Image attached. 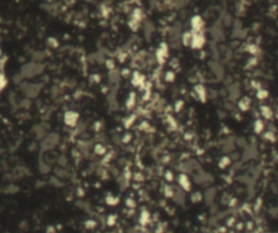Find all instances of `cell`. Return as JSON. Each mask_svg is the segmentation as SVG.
Here are the masks:
<instances>
[{
  "label": "cell",
  "mask_w": 278,
  "mask_h": 233,
  "mask_svg": "<svg viewBox=\"0 0 278 233\" xmlns=\"http://www.w3.org/2000/svg\"><path fill=\"white\" fill-rule=\"evenodd\" d=\"M43 71V67L40 63H27V64L23 65V68L21 69V75L23 77L30 79V77H34V76L40 74Z\"/></svg>",
  "instance_id": "obj_1"
},
{
  "label": "cell",
  "mask_w": 278,
  "mask_h": 233,
  "mask_svg": "<svg viewBox=\"0 0 278 233\" xmlns=\"http://www.w3.org/2000/svg\"><path fill=\"white\" fill-rule=\"evenodd\" d=\"M60 143V135L58 133H49L43 137L41 142V149L43 150H51Z\"/></svg>",
  "instance_id": "obj_2"
},
{
  "label": "cell",
  "mask_w": 278,
  "mask_h": 233,
  "mask_svg": "<svg viewBox=\"0 0 278 233\" xmlns=\"http://www.w3.org/2000/svg\"><path fill=\"white\" fill-rule=\"evenodd\" d=\"M205 43V38L202 32H192V38L190 47L193 49H200L202 48Z\"/></svg>",
  "instance_id": "obj_3"
},
{
  "label": "cell",
  "mask_w": 278,
  "mask_h": 233,
  "mask_svg": "<svg viewBox=\"0 0 278 233\" xmlns=\"http://www.w3.org/2000/svg\"><path fill=\"white\" fill-rule=\"evenodd\" d=\"M79 119V114L75 111H66L64 113V123L68 126L74 127L76 126Z\"/></svg>",
  "instance_id": "obj_4"
},
{
  "label": "cell",
  "mask_w": 278,
  "mask_h": 233,
  "mask_svg": "<svg viewBox=\"0 0 278 233\" xmlns=\"http://www.w3.org/2000/svg\"><path fill=\"white\" fill-rule=\"evenodd\" d=\"M168 56V47L166 44H161L159 47V49L155 52V58H157V61L160 64H163L165 62V60Z\"/></svg>",
  "instance_id": "obj_5"
},
{
  "label": "cell",
  "mask_w": 278,
  "mask_h": 233,
  "mask_svg": "<svg viewBox=\"0 0 278 233\" xmlns=\"http://www.w3.org/2000/svg\"><path fill=\"white\" fill-rule=\"evenodd\" d=\"M41 85L40 84H26L24 87V93L28 98H34L40 92Z\"/></svg>",
  "instance_id": "obj_6"
},
{
  "label": "cell",
  "mask_w": 278,
  "mask_h": 233,
  "mask_svg": "<svg viewBox=\"0 0 278 233\" xmlns=\"http://www.w3.org/2000/svg\"><path fill=\"white\" fill-rule=\"evenodd\" d=\"M145 83H146L145 76H143L140 72L135 71L132 76V84L135 87H138V88H143V87H145Z\"/></svg>",
  "instance_id": "obj_7"
},
{
  "label": "cell",
  "mask_w": 278,
  "mask_h": 233,
  "mask_svg": "<svg viewBox=\"0 0 278 233\" xmlns=\"http://www.w3.org/2000/svg\"><path fill=\"white\" fill-rule=\"evenodd\" d=\"M190 24H191L192 31H193V32H201L203 25H204V22H203L202 18L200 15H194L191 19Z\"/></svg>",
  "instance_id": "obj_8"
},
{
  "label": "cell",
  "mask_w": 278,
  "mask_h": 233,
  "mask_svg": "<svg viewBox=\"0 0 278 233\" xmlns=\"http://www.w3.org/2000/svg\"><path fill=\"white\" fill-rule=\"evenodd\" d=\"M178 183H179V185H181V189L185 190L186 192H189V191L191 190V182H190V180H189V178L186 174H184V173L179 174Z\"/></svg>",
  "instance_id": "obj_9"
},
{
  "label": "cell",
  "mask_w": 278,
  "mask_h": 233,
  "mask_svg": "<svg viewBox=\"0 0 278 233\" xmlns=\"http://www.w3.org/2000/svg\"><path fill=\"white\" fill-rule=\"evenodd\" d=\"M194 90L197 93V95H198V97H199L200 100L204 103V101L206 100V90L204 88V86H203V85H197V86L194 87Z\"/></svg>",
  "instance_id": "obj_10"
},
{
  "label": "cell",
  "mask_w": 278,
  "mask_h": 233,
  "mask_svg": "<svg viewBox=\"0 0 278 233\" xmlns=\"http://www.w3.org/2000/svg\"><path fill=\"white\" fill-rule=\"evenodd\" d=\"M264 122L262 121L261 119H257V121L254 122V125H253V129H254V132L257 133V134H261V133L264 131Z\"/></svg>",
  "instance_id": "obj_11"
},
{
  "label": "cell",
  "mask_w": 278,
  "mask_h": 233,
  "mask_svg": "<svg viewBox=\"0 0 278 233\" xmlns=\"http://www.w3.org/2000/svg\"><path fill=\"white\" fill-rule=\"evenodd\" d=\"M260 110H261V113H262V116H264L265 119H272L273 118V111H272V109L270 107L262 106Z\"/></svg>",
  "instance_id": "obj_12"
},
{
  "label": "cell",
  "mask_w": 278,
  "mask_h": 233,
  "mask_svg": "<svg viewBox=\"0 0 278 233\" xmlns=\"http://www.w3.org/2000/svg\"><path fill=\"white\" fill-rule=\"evenodd\" d=\"M249 108H250V99L248 97L242 98L239 103V109L242 111H247V110H249Z\"/></svg>",
  "instance_id": "obj_13"
},
{
  "label": "cell",
  "mask_w": 278,
  "mask_h": 233,
  "mask_svg": "<svg viewBox=\"0 0 278 233\" xmlns=\"http://www.w3.org/2000/svg\"><path fill=\"white\" fill-rule=\"evenodd\" d=\"M119 202H120V198L116 197V196L108 195L105 197V203L108 204L109 206H115V205L119 204Z\"/></svg>",
  "instance_id": "obj_14"
},
{
  "label": "cell",
  "mask_w": 278,
  "mask_h": 233,
  "mask_svg": "<svg viewBox=\"0 0 278 233\" xmlns=\"http://www.w3.org/2000/svg\"><path fill=\"white\" fill-rule=\"evenodd\" d=\"M135 103H136V95H135V93H130L129 96H128V98H127V100H126L127 108H128V109L134 108Z\"/></svg>",
  "instance_id": "obj_15"
},
{
  "label": "cell",
  "mask_w": 278,
  "mask_h": 233,
  "mask_svg": "<svg viewBox=\"0 0 278 233\" xmlns=\"http://www.w3.org/2000/svg\"><path fill=\"white\" fill-rule=\"evenodd\" d=\"M139 221L142 225H146L147 223L150 221V214H149L147 210H143L140 215V218H139Z\"/></svg>",
  "instance_id": "obj_16"
},
{
  "label": "cell",
  "mask_w": 278,
  "mask_h": 233,
  "mask_svg": "<svg viewBox=\"0 0 278 233\" xmlns=\"http://www.w3.org/2000/svg\"><path fill=\"white\" fill-rule=\"evenodd\" d=\"M94 153L97 155H99V156H103V155L107 153V148L103 146L102 144H97V145L94 146Z\"/></svg>",
  "instance_id": "obj_17"
},
{
  "label": "cell",
  "mask_w": 278,
  "mask_h": 233,
  "mask_svg": "<svg viewBox=\"0 0 278 233\" xmlns=\"http://www.w3.org/2000/svg\"><path fill=\"white\" fill-rule=\"evenodd\" d=\"M191 38H192V33H185L184 35H183V38H181L183 44H184L185 46H190Z\"/></svg>",
  "instance_id": "obj_18"
},
{
  "label": "cell",
  "mask_w": 278,
  "mask_h": 233,
  "mask_svg": "<svg viewBox=\"0 0 278 233\" xmlns=\"http://www.w3.org/2000/svg\"><path fill=\"white\" fill-rule=\"evenodd\" d=\"M229 165H230V159H229V157H226V156L222 158V159L219 160V168L221 169H225Z\"/></svg>",
  "instance_id": "obj_19"
},
{
  "label": "cell",
  "mask_w": 278,
  "mask_h": 233,
  "mask_svg": "<svg viewBox=\"0 0 278 233\" xmlns=\"http://www.w3.org/2000/svg\"><path fill=\"white\" fill-rule=\"evenodd\" d=\"M135 120H136V116L132 114V116H128L127 119H125V121H124V126H125V127H130L133 124H134V122H135Z\"/></svg>",
  "instance_id": "obj_20"
},
{
  "label": "cell",
  "mask_w": 278,
  "mask_h": 233,
  "mask_svg": "<svg viewBox=\"0 0 278 233\" xmlns=\"http://www.w3.org/2000/svg\"><path fill=\"white\" fill-rule=\"evenodd\" d=\"M84 225H85V228L88 229V230H92V229H94L97 227V222H96L94 220L89 219V220H87V221H85Z\"/></svg>",
  "instance_id": "obj_21"
},
{
  "label": "cell",
  "mask_w": 278,
  "mask_h": 233,
  "mask_svg": "<svg viewBox=\"0 0 278 233\" xmlns=\"http://www.w3.org/2000/svg\"><path fill=\"white\" fill-rule=\"evenodd\" d=\"M7 84H8V80L2 72H0V90H2L7 86Z\"/></svg>",
  "instance_id": "obj_22"
},
{
  "label": "cell",
  "mask_w": 278,
  "mask_h": 233,
  "mask_svg": "<svg viewBox=\"0 0 278 233\" xmlns=\"http://www.w3.org/2000/svg\"><path fill=\"white\" fill-rule=\"evenodd\" d=\"M50 183H51L53 186L56 187H61L63 186V183L61 182V180L59 179V178H56V176H52L51 179H50Z\"/></svg>",
  "instance_id": "obj_23"
},
{
  "label": "cell",
  "mask_w": 278,
  "mask_h": 233,
  "mask_svg": "<svg viewBox=\"0 0 278 233\" xmlns=\"http://www.w3.org/2000/svg\"><path fill=\"white\" fill-rule=\"evenodd\" d=\"M116 220H117V218H116L115 215H110L108 217V219H107V225L109 227H113V225H115Z\"/></svg>",
  "instance_id": "obj_24"
},
{
  "label": "cell",
  "mask_w": 278,
  "mask_h": 233,
  "mask_svg": "<svg viewBox=\"0 0 278 233\" xmlns=\"http://www.w3.org/2000/svg\"><path fill=\"white\" fill-rule=\"evenodd\" d=\"M164 195L166 196V197H173L174 196L173 189L171 186H168V185H166V186L164 187Z\"/></svg>",
  "instance_id": "obj_25"
},
{
  "label": "cell",
  "mask_w": 278,
  "mask_h": 233,
  "mask_svg": "<svg viewBox=\"0 0 278 233\" xmlns=\"http://www.w3.org/2000/svg\"><path fill=\"white\" fill-rule=\"evenodd\" d=\"M175 80V74L173 71H168L165 73V81L166 82H173Z\"/></svg>",
  "instance_id": "obj_26"
},
{
  "label": "cell",
  "mask_w": 278,
  "mask_h": 233,
  "mask_svg": "<svg viewBox=\"0 0 278 233\" xmlns=\"http://www.w3.org/2000/svg\"><path fill=\"white\" fill-rule=\"evenodd\" d=\"M267 95H268V93L264 90H259V92H257V94L259 99H265V98L267 97Z\"/></svg>",
  "instance_id": "obj_27"
},
{
  "label": "cell",
  "mask_w": 278,
  "mask_h": 233,
  "mask_svg": "<svg viewBox=\"0 0 278 233\" xmlns=\"http://www.w3.org/2000/svg\"><path fill=\"white\" fill-rule=\"evenodd\" d=\"M164 176H165V180L168 182H172L174 180V176H173V172H172V171H166Z\"/></svg>",
  "instance_id": "obj_28"
},
{
  "label": "cell",
  "mask_w": 278,
  "mask_h": 233,
  "mask_svg": "<svg viewBox=\"0 0 278 233\" xmlns=\"http://www.w3.org/2000/svg\"><path fill=\"white\" fill-rule=\"evenodd\" d=\"M201 198H202V196H201V194H200L199 192L194 193L193 195L191 196V201L193 202V203H197V202L201 201Z\"/></svg>",
  "instance_id": "obj_29"
},
{
  "label": "cell",
  "mask_w": 278,
  "mask_h": 233,
  "mask_svg": "<svg viewBox=\"0 0 278 233\" xmlns=\"http://www.w3.org/2000/svg\"><path fill=\"white\" fill-rule=\"evenodd\" d=\"M125 204H126L127 207H129V208L136 207V202L134 201V199H132V198H127L126 201H125Z\"/></svg>",
  "instance_id": "obj_30"
},
{
  "label": "cell",
  "mask_w": 278,
  "mask_h": 233,
  "mask_svg": "<svg viewBox=\"0 0 278 233\" xmlns=\"http://www.w3.org/2000/svg\"><path fill=\"white\" fill-rule=\"evenodd\" d=\"M39 170L41 171V173H47L50 169H49V166H47V165H45L43 162H41L40 166H39Z\"/></svg>",
  "instance_id": "obj_31"
},
{
  "label": "cell",
  "mask_w": 278,
  "mask_h": 233,
  "mask_svg": "<svg viewBox=\"0 0 278 233\" xmlns=\"http://www.w3.org/2000/svg\"><path fill=\"white\" fill-rule=\"evenodd\" d=\"M107 68L110 71H113L114 69H115V63H114L113 60H108V61H107Z\"/></svg>",
  "instance_id": "obj_32"
},
{
  "label": "cell",
  "mask_w": 278,
  "mask_h": 233,
  "mask_svg": "<svg viewBox=\"0 0 278 233\" xmlns=\"http://www.w3.org/2000/svg\"><path fill=\"white\" fill-rule=\"evenodd\" d=\"M265 138L268 139V141H270V142H274L275 141V135L273 134V132H267L266 134H265Z\"/></svg>",
  "instance_id": "obj_33"
},
{
  "label": "cell",
  "mask_w": 278,
  "mask_h": 233,
  "mask_svg": "<svg viewBox=\"0 0 278 233\" xmlns=\"http://www.w3.org/2000/svg\"><path fill=\"white\" fill-rule=\"evenodd\" d=\"M183 106H184V101H181V100L177 101V103H176V105H175V110L177 112L181 111V108H183Z\"/></svg>",
  "instance_id": "obj_34"
},
{
  "label": "cell",
  "mask_w": 278,
  "mask_h": 233,
  "mask_svg": "<svg viewBox=\"0 0 278 233\" xmlns=\"http://www.w3.org/2000/svg\"><path fill=\"white\" fill-rule=\"evenodd\" d=\"M130 139H132V135H130L129 133H127V134H125V135L123 136V139H122V141H123V143H128Z\"/></svg>",
  "instance_id": "obj_35"
},
{
  "label": "cell",
  "mask_w": 278,
  "mask_h": 233,
  "mask_svg": "<svg viewBox=\"0 0 278 233\" xmlns=\"http://www.w3.org/2000/svg\"><path fill=\"white\" fill-rule=\"evenodd\" d=\"M134 179H135V181H137V182H141L143 180V176H142V174H140V173H135Z\"/></svg>",
  "instance_id": "obj_36"
},
{
  "label": "cell",
  "mask_w": 278,
  "mask_h": 233,
  "mask_svg": "<svg viewBox=\"0 0 278 233\" xmlns=\"http://www.w3.org/2000/svg\"><path fill=\"white\" fill-rule=\"evenodd\" d=\"M122 75H123V76H128V75H129V70H128V69H124V70L122 71Z\"/></svg>",
  "instance_id": "obj_37"
},
{
  "label": "cell",
  "mask_w": 278,
  "mask_h": 233,
  "mask_svg": "<svg viewBox=\"0 0 278 233\" xmlns=\"http://www.w3.org/2000/svg\"><path fill=\"white\" fill-rule=\"evenodd\" d=\"M47 233H54V228L52 225H50L49 228H47Z\"/></svg>",
  "instance_id": "obj_38"
}]
</instances>
